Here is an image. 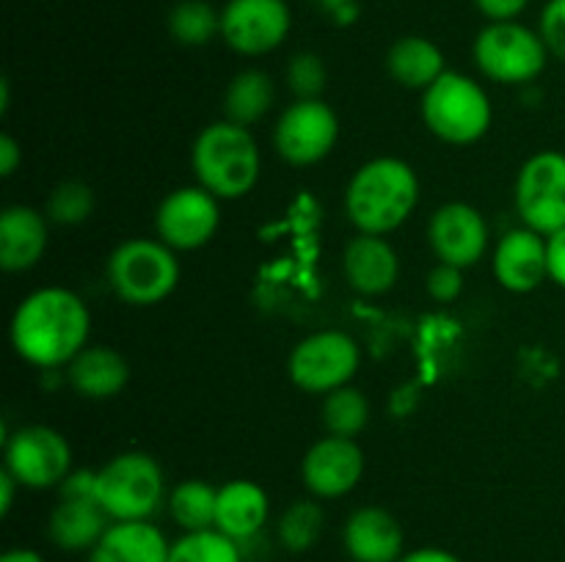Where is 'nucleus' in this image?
<instances>
[{
	"label": "nucleus",
	"instance_id": "obj_39",
	"mask_svg": "<svg viewBox=\"0 0 565 562\" xmlns=\"http://www.w3.org/2000/svg\"><path fill=\"white\" fill-rule=\"evenodd\" d=\"M22 163V147L11 136H0V174L11 176Z\"/></svg>",
	"mask_w": 565,
	"mask_h": 562
},
{
	"label": "nucleus",
	"instance_id": "obj_14",
	"mask_svg": "<svg viewBox=\"0 0 565 562\" xmlns=\"http://www.w3.org/2000/svg\"><path fill=\"white\" fill-rule=\"evenodd\" d=\"M489 224L478 207L467 202H447L430 215L428 242L436 259L467 270L475 268L489 251Z\"/></svg>",
	"mask_w": 565,
	"mask_h": 562
},
{
	"label": "nucleus",
	"instance_id": "obj_35",
	"mask_svg": "<svg viewBox=\"0 0 565 562\" xmlns=\"http://www.w3.org/2000/svg\"><path fill=\"white\" fill-rule=\"evenodd\" d=\"M472 3L489 22H511L519 20L533 0H472Z\"/></svg>",
	"mask_w": 565,
	"mask_h": 562
},
{
	"label": "nucleus",
	"instance_id": "obj_8",
	"mask_svg": "<svg viewBox=\"0 0 565 562\" xmlns=\"http://www.w3.org/2000/svg\"><path fill=\"white\" fill-rule=\"evenodd\" d=\"M362 367V350L351 334L337 328L303 336L287 358L290 380L307 395H331L353 380Z\"/></svg>",
	"mask_w": 565,
	"mask_h": 562
},
{
	"label": "nucleus",
	"instance_id": "obj_4",
	"mask_svg": "<svg viewBox=\"0 0 565 562\" xmlns=\"http://www.w3.org/2000/svg\"><path fill=\"white\" fill-rule=\"evenodd\" d=\"M94 496L110 521H152L169 494L160 463L149 452L127 450L97 468Z\"/></svg>",
	"mask_w": 565,
	"mask_h": 562
},
{
	"label": "nucleus",
	"instance_id": "obj_30",
	"mask_svg": "<svg viewBox=\"0 0 565 562\" xmlns=\"http://www.w3.org/2000/svg\"><path fill=\"white\" fill-rule=\"evenodd\" d=\"M370 422V402L356 386H342L323 397V428L329 435L356 439Z\"/></svg>",
	"mask_w": 565,
	"mask_h": 562
},
{
	"label": "nucleus",
	"instance_id": "obj_19",
	"mask_svg": "<svg viewBox=\"0 0 565 562\" xmlns=\"http://www.w3.org/2000/svg\"><path fill=\"white\" fill-rule=\"evenodd\" d=\"M342 270L359 295H386L401 279V257L386 237L359 231L342 251Z\"/></svg>",
	"mask_w": 565,
	"mask_h": 562
},
{
	"label": "nucleus",
	"instance_id": "obj_5",
	"mask_svg": "<svg viewBox=\"0 0 565 562\" xmlns=\"http://www.w3.org/2000/svg\"><path fill=\"white\" fill-rule=\"evenodd\" d=\"M494 108L475 77L447 69L423 91V121L439 141L467 147L489 132Z\"/></svg>",
	"mask_w": 565,
	"mask_h": 562
},
{
	"label": "nucleus",
	"instance_id": "obj_36",
	"mask_svg": "<svg viewBox=\"0 0 565 562\" xmlns=\"http://www.w3.org/2000/svg\"><path fill=\"white\" fill-rule=\"evenodd\" d=\"M334 25H353L359 20V0H309Z\"/></svg>",
	"mask_w": 565,
	"mask_h": 562
},
{
	"label": "nucleus",
	"instance_id": "obj_10",
	"mask_svg": "<svg viewBox=\"0 0 565 562\" xmlns=\"http://www.w3.org/2000/svg\"><path fill=\"white\" fill-rule=\"evenodd\" d=\"M522 226L550 237L565 229V154L557 149L535 152L522 163L513 187Z\"/></svg>",
	"mask_w": 565,
	"mask_h": 562
},
{
	"label": "nucleus",
	"instance_id": "obj_21",
	"mask_svg": "<svg viewBox=\"0 0 565 562\" xmlns=\"http://www.w3.org/2000/svg\"><path fill=\"white\" fill-rule=\"evenodd\" d=\"M270 518L268 490L254 479H230L218 488V510H215V529L226 538L237 540L246 549L254 538H259Z\"/></svg>",
	"mask_w": 565,
	"mask_h": 562
},
{
	"label": "nucleus",
	"instance_id": "obj_37",
	"mask_svg": "<svg viewBox=\"0 0 565 562\" xmlns=\"http://www.w3.org/2000/svg\"><path fill=\"white\" fill-rule=\"evenodd\" d=\"M546 259H550V281L565 290V229L546 237Z\"/></svg>",
	"mask_w": 565,
	"mask_h": 562
},
{
	"label": "nucleus",
	"instance_id": "obj_18",
	"mask_svg": "<svg viewBox=\"0 0 565 562\" xmlns=\"http://www.w3.org/2000/svg\"><path fill=\"white\" fill-rule=\"evenodd\" d=\"M50 246V220L42 209L11 204L0 213V268L25 273L42 262Z\"/></svg>",
	"mask_w": 565,
	"mask_h": 562
},
{
	"label": "nucleus",
	"instance_id": "obj_3",
	"mask_svg": "<svg viewBox=\"0 0 565 562\" xmlns=\"http://www.w3.org/2000/svg\"><path fill=\"white\" fill-rule=\"evenodd\" d=\"M191 169L196 185L221 202H232L254 191L263 171V154L248 127L221 119L196 136L191 147Z\"/></svg>",
	"mask_w": 565,
	"mask_h": 562
},
{
	"label": "nucleus",
	"instance_id": "obj_2",
	"mask_svg": "<svg viewBox=\"0 0 565 562\" xmlns=\"http://www.w3.org/2000/svg\"><path fill=\"white\" fill-rule=\"evenodd\" d=\"M419 204V176L406 160L375 158L359 165L345 187V213L364 235L401 229Z\"/></svg>",
	"mask_w": 565,
	"mask_h": 562
},
{
	"label": "nucleus",
	"instance_id": "obj_6",
	"mask_svg": "<svg viewBox=\"0 0 565 562\" xmlns=\"http://www.w3.org/2000/svg\"><path fill=\"white\" fill-rule=\"evenodd\" d=\"M180 259L158 237H132L108 257V284L130 306H154L180 284Z\"/></svg>",
	"mask_w": 565,
	"mask_h": 562
},
{
	"label": "nucleus",
	"instance_id": "obj_7",
	"mask_svg": "<svg viewBox=\"0 0 565 562\" xmlns=\"http://www.w3.org/2000/svg\"><path fill=\"white\" fill-rule=\"evenodd\" d=\"M472 58L480 75L502 86H524L533 83L550 64V50L541 39L539 28L524 22H489L475 36Z\"/></svg>",
	"mask_w": 565,
	"mask_h": 562
},
{
	"label": "nucleus",
	"instance_id": "obj_34",
	"mask_svg": "<svg viewBox=\"0 0 565 562\" xmlns=\"http://www.w3.org/2000/svg\"><path fill=\"white\" fill-rule=\"evenodd\" d=\"M463 292V270L439 262L428 273V295L436 303H456Z\"/></svg>",
	"mask_w": 565,
	"mask_h": 562
},
{
	"label": "nucleus",
	"instance_id": "obj_40",
	"mask_svg": "<svg viewBox=\"0 0 565 562\" xmlns=\"http://www.w3.org/2000/svg\"><path fill=\"white\" fill-rule=\"evenodd\" d=\"M14 488H20L14 477L9 472H0V516H9L11 505H14Z\"/></svg>",
	"mask_w": 565,
	"mask_h": 562
},
{
	"label": "nucleus",
	"instance_id": "obj_41",
	"mask_svg": "<svg viewBox=\"0 0 565 562\" xmlns=\"http://www.w3.org/2000/svg\"><path fill=\"white\" fill-rule=\"evenodd\" d=\"M0 562H47L36 549H28V545H14V549L3 551Z\"/></svg>",
	"mask_w": 565,
	"mask_h": 562
},
{
	"label": "nucleus",
	"instance_id": "obj_28",
	"mask_svg": "<svg viewBox=\"0 0 565 562\" xmlns=\"http://www.w3.org/2000/svg\"><path fill=\"white\" fill-rule=\"evenodd\" d=\"M326 529V512L318 501L298 499L287 507L276 521V540L290 554H303V551L315 549L318 540L323 538Z\"/></svg>",
	"mask_w": 565,
	"mask_h": 562
},
{
	"label": "nucleus",
	"instance_id": "obj_20",
	"mask_svg": "<svg viewBox=\"0 0 565 562\" xmlns=\"http://www.w3.org/2000/svg\"><path fill=\"white\" fill-rule=\"evenodd\" d=\"M110 523L114 521L94 496H61L47 518V538L55 549L88 554Z\"/></svg>",
	"mask_w": 565,
	"mask_h": 562
},
{
	"label": "nucleus",
	"instance_id": "obj_24",
	"mask_svg": "<svg viewBox=\"0 0 565 562\" xmlns=\"http://www.w3.org/2000/svg\"><path fill=\"white\" fill-rule=\"evenodd\" d=\"M386 72L403 88L425 91L445 75L447 61L434 39L403 36L386 53Z\"/></svg>",
	"mask_w": 565,
	"mask_h": 562
},
{
	"label": "nucleus",
	"instance_id": "obj_33",
	"mask_svg": "<svg viewBox=\"0 0 565 562\" xmlns=\"http://www.w3.org/2000/svg\"><path fill=\"white\" fill-rule=\"evenodd\" d=\"M539 33L552 58L565 64V0H546L539 17Z\"/></svg>",
	"mask_w": 565,
	"mask_h": 562
},
{
	"label": "nucleus",
	"instance_id": "obj_22",
	"mask_svg": "<svg viewBox=\"0 0 565 562\" xmlns=\"http://www.w3.org/2000/svg\"><path fill=\"white\" fill-rule=\"evenodd\" d=\"M66 380L86 400H110L130 383V364L116 347L86 345L66 364Z\"/></svg>",
	"mask_w": 565,
	"mask_h": 562
},
{
	"label": "nucleus",
	"instance_id": "obj_11",
	"mask_svg": "<svg viewBox=\"0 0 565 562\" xmlns=\"http://www.w3.org/2000/svg\"><path fill=\"white\" fill-rule=\"evenodd\" d=\"M340 138V119L323 99H296L281 110L274 127V149L296 169L329 158Z\"/></svg>",
	"mask_w": 565,
	"mask_h": 562
},
{
	"label": "nucleus",
	"instance_id": "obj_13",
	"mask_svg": "<svg viewBox=\"0 0 565 562\" xmlns=\"http://www.w3.org/2000/svg\"><path fill=\"white\" fill-rule=\"evenodd\" d=\"M221 229V198L202 185H185L166 193L154 213L158 240L180 251H196L207 246Z\"/></svg>",
	"mask_w": 565,
	"mask_h": 562
},
{
	"label": "nucleus",
	"instance_id": "obj_16",
	"mask_svg": "<svg viewBox=\"0 0 565 562\" xmlns=\"http://www.w3.org/2000/svg\"><path fill=\"white\" fill-rule=\"evenodd\" d=\"M494 279L508 292H533L550 281V259H546V237L519 226L500 237L494 248Z\"/></svg>",
	"mask_w": 565,
	"mask_h": 562
},
{
	"label": "nucleus",
	"instance_id": "obj_9",
	"mask_svg": "<svg viewBox=\"0 0 565 562\" xmlns=\"http://www.w3.org/2000/svg\"><path fill=\"white\" fill-rule=\"evenodd\" d=\"M3 468L20 488H58L72 472V446L66 435L50 424H22L6 435Z\"/></svg>",
	"mask_w": 565,
	"mask_h": 562
},
{
	"label": "nucleus",
	"instance_id": "obj_25",
	"mask_svg": "<svg viewBox=\"0 0 565 562\" xmlns=\"http://www.w3.org/2000/svg\"><path fill=\"white\" fill-rule=\"evenodd\" d=\"M276 88L268 72L243 69L230 80L224 91V119L235 125L252 127L268 116L274 108Z\"/></svg>",
	"mask_w": 565,
	"mask_h": 562
},
{
	"label": "nucleus",
	"instance_id": "obj_17",
	"mask_svg": "<svg viewBox=\"0 0 565 562\" xmlns=\"http://www.w3.org/2000/svg\"><path fill=\"white\" fill-rule=\"evenodd\" d=\"M342 549L351 562H397L406 554V534L390 510L367 505L342 523Z\"/></svg>",
	"mask_w": 565,
	"mask_h": 562
},
{
	"label": "nucleus",
	"instance_id": "obj_29",
	"mask_svg": "<svg viewBox=\"0 0 565 562\" xmlns=\"http://www.w3.org/2000/svg\"><path fill=\"white\" fill-rule=\"evenodd\" d=\"M169 562H246V549L218 529L182 532L171 540Z\"/></svg>",
	"mask_w": 565,
	"mask_h": 562
},
{
	"label": "nucleus",
	"instance_id": "obj_38",
	"mask_svg": "<svg viewBox=\"0 0 565 562\" xmlns=\"http://www.w3.org/2000/svg\"><path fill=\"white\" fill-rule=\"evenodd\" d=\"M397 562H463L461 556L452 551L441 549V545H419V549L406 551Z\"/></svg>",
	"mask_w": 565,
	"mask_h": 562
},
{
	"label": "nucleus",
	"instance_id": "obj_23",
	"mask_svg": "<svg viewBox=\"0 0 565 562\" xmlns=\"http://www.w3.org/2000/svg\"><path fill=\"white\" fill-rule=\"evenodd\" d=\"M171 540L152 521H114L86 562H169Z\"/></svg>",
	"mask_w": 565,
	"mask_h": 562
},
{
	"label": "nucleus",
	"instance_id": "obj_32",
	"mask_svg": "<svg viewBox=\"0 0 565 562\" xmlns=\"http://www.w3.org/2000/svg\"><path fill=\"white\" fill-rule=\"evenodd\" d=\"M285 77L296 99H320V94L326 91V80H329V69H326V61L318 53L303 50V53L292 55Z\"/></svg>",
	"mask_w": 565,
	"mask_h": 562
},
{
	"label": "nucleus",
	"instance_id": "obj_27",
	"mask_svg": "<svg viewBox=\"0 0 565 562\" xmlns=\"http://www.w3.org/2000/svg\"><path fill=\"white\" fill-rule=\"evenodd\" d=\"M171 39L182 47H204L221 36V11L207 0H180L166 17Z\"/></svg>",
	"mask_w": 565,
	"mask_h": 562
},
{
	"label": "nucleus",
	"instance_id": "obj_12",
	"mask_svg": "<svg viewBox=\"0 0 565 562\" xmlns=\"http://www.w3.org/2000/svg\"><path fill=\"white\" fill-rule=\"evenodd\" d=\"M292 28L287 0H226L221 9V39L246 58H259L285 44Z\"/></svg>",
	"mask_w": 565,
	"mask_h": 562
},
{
	"label": "nucleus",
	"instance_id": "obj_31",
	"mask_svg": "<svg viewBox=\"0 0 565 562\" xmlns=\"http://www.w3.org/2000/svg\"><path fill=\"white\" fill-rule=\"evenodd\" d=\"M94 213V191L92 185L81 180H66L50 191L44 215L55 226H81Z\"/></svg>",
	"mask_w": 565,
	"mask_h": 562
},
{
	"label": "nucleus",
	"instance_id": "obj_1",
	"mask_svg": "<svg viewBox=\"0 0 565 562\" xmlns=\"http://www.w3.org/2000/svg\"><path fill=\"white\" fill-rule=\"evenodd\" d=\"M11 347L39 369L66 367L92 336V312L77 292L42 287L20 301L9 325Z\"/></svg>",
	"mask_w": 565,
	"mask_h": 562
},
{
	"label": "nucleus",
	"instance_id": "obj_15",
	"mask_svg": "<svg viewBox=\"0 0 565 562\" xmlns=\"http://www.w3.org/2000/svg\"><path fill=\"white\" fill-rule=\"evenodd\" d=\"M364 477V452L356 439L323 435L301 461V479L315 499H342Z\"/></svg>",
	"mask_w": 565,
	"mask_h": 562
},
{
	"label": "nucleus",
	"instance_id": "obj_26",
	"mask_svg": "<svg viewBox=\"0 0 565 562\" xmlns=\"http://www.w3.org/2000/svg\"><path fill=\"white\" fill-rule=\"evenodd\" d=\"M169 516L174 518L182 532H202L215 529V510H218V488L204 479H182L169 490Z\"/></svg>",
	"mask_w": 565,
	"mask_h": 562
}]
</instances>
